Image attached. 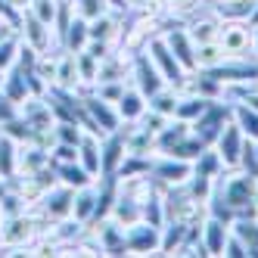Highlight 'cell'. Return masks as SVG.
<instances>
[{"label":"cell","instance_id":"obj_1","mask_svg":"<svg viewBox=\"0 0 258 258\" xmlns=\"http://www.w3.org/2000/svg\"><path fill=\"white\" fill-rule=\"evenodd\" d=\"M215 41L224 47L227 59L249 56L252 53V25H249V19H221V28H218Z\"/></svg>","mask_w":258,"mask_h":258},{"label":"cell","instance_id":"obj_2","mask_svg":"<svg viewBox=\"0 0 258 258\" xmlns=\"http://www.w3.org/2000/svg\"><path fill=\"white\" fill-rule=\"evenodd\" d=\"M146 56L153 59V66L159 69L162 81L168 84V87H177V84H180V78L187 75V72H183V66L177 62V56L171 53V47L165 44L162 34H153V38H150V44H146Z\"/></svg>","mask_w":258,"mask_h":258},{"label":"cell","instance_id":"obj_3","mask_svg":"<svg viewBox=\"0 0 258 258\" xmlns=\"http://www.w3.org/2000/svg\"><path fill=\"white\" fill-rule=\"evenodd\" d=\"M243 143H246V134L239 131V124L230 118L224 127H221V134H218V140H215L212 146H215V153L221 156V162H224V168H239Z\"/></svg>","mask_w":258,"mask_h":258},{"label":"cell","instance_id":"obj_4","mask_svg":"<svg viewBox=\"0 0 258 258\" xmlns=\"http://www.w3.org/2000/svg\"><path fill=\"white\" fill-rule=\"evenodd\" d=\"M230 121V106H224V103H209V109L202 112L193 124H190V131L196 134V137H202L209 146L218 140V134H221V127H224Z\"/></svg>","mask_w":258,"mask_h":258},{"label":"cell","instance_id":"obj_5","mask_svg":"<svg viewBox=\"0 0 258 258\" xmlns=\"http://www.w3.org/2000/svg\"><path fill=\"white\" fill-rule=\"evenodd\" d=\"M153 174L162 187H171V190H180L183 183L193 177V162H183V159H174V156H162L159 162H153Z\"/></svg>","mask_w":258,"mask_h":258},{"label":"cell","instance_id":"obj_6","mask_svg":"<svg viewBox=\"0 0 258 258\" xmlns=\"http://www.w3.org/2000/svg\"><path fill=\"white\" fill-rule=\"evenodd\" d=\"M159 230L146 221H137L134 227L124 230V249L127 255H159Z\"/></svg>","mask_w":258,"mask_h":258},{"label":"cell","instance_id":"obj_7","mask_svg":"<svg viewBox=\"0 0 258 258\" xmlns=\"http://www.w3.org/2000/svg\"><path fill=\"white\" fill-rule=\"evenodd\" d=\"M131 78H134V87L140 90V94L150 100L156 90L165 87L162 75H159V69L153 66V59L146 56V53H134V59H131Z\"/></svg>","mask_w":258,"mask_h":258},{"label":"cell","instance_id":"obj_8","mask_svg":"<svg viewBox=\"0 0 258 258\" xmlns=\"http://www.w3.org/2000/svg\"><path fill=\"white\" fill-rule=\"evenodd\" d=\"M124 156H127V146H124V134L118 127V131L106 134L100 140V177H115Z\"/></svg>","mask_w":258,"mask_h":258},{"label":"cell","instance_id":"obj_9","mask_svg":"<svg viewBox=\"0 0 258 258\" xmlns=\"http://www.w3.org/2000/svg\"><path fill=\"white\" fill-rule=\"evenodd\" d=\"M162 38H165V44L171 47V53L177 56V62L183 66V72H196V44H193V38L187 34V28L174 25L168 31H162Z\"/></svg>","mask_w":258,"mask_h":258},{"label":"cell","instance_id":"obj_10","mask_svg":"<svg viewBox=\"0 0 258 258\" xmlns=\"http://www.w3.org/2000/svg\"><path fill=\"white\" fill-rule=\"evenodd\" d=\"M19 34H22V41H25L28 47H34L38 53H50V44H53V28H50L47 22H41L31 10L22 16Z\"/></svg>","mask_w":258,"mask_h":258},{"label":"cell","instance_id":"obj_11","mask_svg":"<svg viewBox=\"0 0 258 258\" xmlns=\"http://www.w3.org/2000/svg\"><path fill=\"white\" fill-rule=\"evenodd\" d=\"M84 109H87V115L100 124L103 134H112V131H118V127H121V115H118L115 103H106V100L97 97V94H87Z\"/></svg>","mask_w":258,"mask_h":258},{"label":"cell","instance_id":"obj_12","mask_svg":"<svg viewBox=\"0 0 258 258\" xmlns=\"http://www.w3.org/2000/svg\"><path fill=\"white\" fill-rule=\"evenodd\" d=\"M227 236H230V224H227V221L212 218V215L202 221V227H199V239H202V246H206V252H209V255H224Z\"/></svg>","mask_w":258,"mask_h":258},{"label":"cell","instance_id":"obj_13","mask_svg":"<svg viewBox=\"0 0 258 258\" xmlns=\"http://www.w3.org/2000/svg\"><path fill=\"white\" fill-rule=\"evenodd\" d=\"M115 109H118L121 121H124V124H131V121H140V115L146 112V109H150V103H146V97L140 94L134 84H124V94L118 97Z\"/></svg>","mask_w":258,"mask_h":258},{"label":"cell","instance_id":"obj_14","mask_svg":"<svg viewBox=\"0 0 258 258\" xmlns=\"http://www.w3.org/2000/svg\"><path fill=\"white\" fill-rule=\"evenodd\" d=\"M109 218L115 221L118 227H134L137 221H143V202H137V199H131V196H121L118 193V199L112 202V209H109Z\"/></svg>","mask_w":258,"mask_h":258},{"label":"cell","instance_id":"obj_15","mask_svg":"<svg viewBox=\"0 0 258 258\" xmlns=\"http://www.w3.org/2000/svg\"><path fill=\"white\" fill-rule=\"evenodd\" d=\"M187 233H190V224L168 218L162 224V230H159V255H174L180 249V243L187 239Z\"/></svg>","mask_w":258,"mask_h":258},{"label":"cell","instance_id":"obj_16","mask_svg":"<svg viewBox=\"0 0 258 258\" xmlns=\"http://www.w3.org/2000/svg\"><path fill=\"white\" fill-rule=\"evenodd\" d=\"M87 34H90V41L118 44V38H121V22H118V16L103 13V16H97V19H90V22H87Z\"/></svg>","mask_w":258,"mask_h":258},{"label":"cell","instance_id":"obj_17","mask_svg":"<svg viewBox=\"0 0 258 258\" xmlns=\"http://www.w3.org/2000/svg\"><path fill=\"white\" fill-rule=\"evenodd\" d=\"M53 87L59 90H81V78H78V62H75V53L62 50L59 59H56V81H53Z\"/></svg>","mask_w":258,"mask_h":258},{"label":"cell","instance_id":"obj_18","mask_svg":"<svg viewBox=\"0 0 258 258\" xmlns=\"http://www.w3.org/2000/svg\"><path fill=\"white\" fill-rule=\"evenodd\" d=\"M218 28H221V16L215 10H209L206 16H196V19L187 25V34L193 38V44H206L218 38Z\"/></svg>","mask_w":258,"mask_h":258},{"label":"cell","instance_id":"obj_19","mask_svg":"<svg viewBox=\"0 0 258 258\" xmlns=\"http://www.w3.org/2000/svg\"><path fill=\"white\" fill-rule=\"evenodd\" d=\"M94 215H97V183H87V187L75 190V199H72V218H78L81 224H87Z\"/></svg>","mask_w":258,"mask_h":258},{"label":"cell","instance_id":"obj_20","mask_svg":"<svg viewBox=\"0 0 258 258\" xmlns=\"http://www.w3.org/2000/svg\"><path fill=\"white\" fill-rule=\"evenodd\" d=\"M187 134H190V121H183V118H174V115H171V118H168V124H165L162 131L156 134V153H162V156H165L174 143H180Z\"/></svg>","mask_w":258,"mask_h":258},{"label":"cell","instance_id":"obj_21","mask_svg":"<svg viewBox=\"0 0 258 258\" xmlns=\"http://www.w3.org/2000/svg\"><path fill=\"white\" fill-rule=\"evenodd\" d=\"M100 140L103 137H97V134H84L81 143H78V165L87 174H94V177L100 174Z\"/></svg>","mask_w":258,"mask_h":258},{"label":"cell","instance_id":"obj_22","mask_svg":"<svg viewBox=\"0 0 258 258\" xmlns=\"http://www.w3.org/2000/svg\"><path fill=\"white\" fill-rule=\"evenodd\" d=\"M19 171V143L10 134H0V177L13 180Z\"/></svg>","mask_w":258,"mask_h":258},{"label":"cell","instance_id":"obj_23","mask_svg":"<svg viewBox=\"0 0 258 258\" xmlns=\"http://www.w3.org/2000/svg\"><path fill=\"white\" fill-rule=\"evenodd\" d=\"M224 59H227V53H224V47H221L218 41L196 44V72H212V69H218Z\"/></svg>","mask_w":258,"mask_h":258},{"label":"cell","instance_id":"obj_24","mask_svg":"<svg viewBox=\"0 0 258 258\" xmlns=\"http://www.w3.org/2000/svg\"><path fill=\"white\" fill-rule=\"evenodd\" d=\"M230 118L239 124V131L249 140H258V109H252L246 103H230Z\"/></svg>","mask_w":258,"mask_h":258},{"label":"cell","instance_id":"obj_25","mask_svg":"<svg viewBox=\"0 0 258 258\" xmlns=\"http://www.w3.org/2000/svg\"><path fill=\"white\" fill-rule=\"evenodd\" d=\"M206 150H209V143L190 131V134L183 137L180 143H174V146H171V150L165 153V156H174V159H183V162H196V159H199L202 153H206Z\"/></svg>","mask_w":258,"mask_h":258},{"label":"cell","instance_id":"obj_26","mask_svg":"<svg viewBox=\"0 0 258 258\" xmlns=\"http://www.w3.org/2000/svg\"><path fill=\"white\" fill-rule=\"evenodd\" d=\"M87 41H90V34H87V19H81V16L75 13V19H72V25H69L66 34H62V50L78 53V50L87 47Z\"/></svg>","mask_w":258,"mask_h":258},{"label":"cell","instance_id":"obj_27","mask_svg":"<svg viewBox=\"0 0 258 258\" xmlns=\"http://www.w3.org/2000/svg\"><path fill=\"white\" fill-rule=\"evenodd\" d=\"M56 177L59 183H66V187L78 190V187H87V183H97L94 174H87L78 162H66V165H56Z\"/></svg>","mask_w":258,"mask_h":258},{"label":"cell","instance_id":"obj_28","mask_svg":"<svg viewBox=\"0 0 258 258\" xmlns=\"http://www.w3.org/2000/svg\"><path fill=\"white\" fill-rule=\"evenodd\" d=\"M258 0H215L212 10L221 16V19H249Z\"/></svg>","mask_w":258,"mask_h":258},{"label":"cell","instance_id":"obj_29","mask_svg":"<svg viewBox=\"0 0 258 258\" xmlns=\"http://www.w3.org/2000/svg\"><path fill=\"white\" fill-rule=\"evenodd\" d=\"M209 103H215V100H206V97H199V94H193V97H180V100H177V109H174V118H183V121L193 124V121L209 109Z\"/></svg>","mask_w":258,"mask_h":258},{"label":"cell","instance_id":"obj_30","mask_svg":"<svg viewBox=\"0 0 258 258\" xmlns=\"http://www.w3.org/2000/svg\"><path fill=\"white\" fill-rule=\"evenodd\" d=\"M137 174H153V159L150 156H134L127 153L118 165V174L115 177H137Z\"/></svg>","mask_w":258,"mask_h":258},{"label":"cell","instance_id":"obj_31","mask_svg":"<svg viewBox=\"0 0 258 258\" xmlns=\"http://www.w3.org/2000/svg\"><path fill=\"white\" fill-rule=\"evenodd\" d=\"M75 62H78L81 87H94V84H97V75H100V59H94L87 50H78V53H75Z\"/></svg>","mask_w":258,"mask_h":258},{"label":"cell","instance_id":"obj_32","mask_svg":"<svg viewBox=\"0 0 258 258\" xmlns=\"http://www.w3.org/2000/svg\"><path fill=\"white\" fill-rule=\"evenodd\" d=\"M177 100H180V94L174 87H168L165 84L162 90H156V94L150 97V109H156V112H162V115H174V109H177Z\"/></svg>","mask_w":258,"mask_h":258},{"label":"cell","instance_id":"obj_33","mask_svg":"<svg viewBox=\"0 0 258 258\" xmlns=\"http://www.w3.org/2000/svg\"><path fill=\"white\" fill-rule=\"evenodd\" d=\"M28 212V202L22 199V193H4L0 196V221L4 218H19V215H25Z\"/></svg>","mask_w":258,"mask_h":258},{"label":"cell","instance_id":"obj_34","mask_svg":"<svg viewBox=\"0 0 258 258\" xmlns=\"http://www.w3.org/2000/svg\"><path fill=\"white\" fill-rule=\"evenodd\" d=\"M143 221L146 224H153V227H162L165 221H168V215H165V202L159 196H150L143 202Z\"/></svg>","mask_w":258,"mask_h":258},{"label":"cell","instance_id":"obj_35","mask_svg":"<svg viewBox=\"0 0 258 258\" xmlns=\"http://www.w3.org/2000/svg\"><path fill=\"white\" fill-rule=\"evenodd\" d=\"M16 56H19V41L7 34L4 41H0V72H10L16 66Z\"/></svg>","mask_w":258,"mask_h":258},{"label":"cell","instance_id":"obj_36","mask_svg":"<svg viewBox=\"0 0 258 258\" xmlns=\"http://www.w3.org/2000/svg\"><path fill=\"white\" fill-rule=\"evenodd\" d=\"M75 13L81 19H97V16L109 13V0H75Z\"/></svg>","mask_w":258,"mask_h":258},{"label":"cell","instance_id":"obj_37","mask_svg":"<svg viewBox=\"0 0 258 258\" xmlns=\"http://www.w3.org/2000/svg\"><path fill=\"white\" fill-rule=\"evenodd\" d=\"M56 7H59V0H31V13L38 16L41 22H47L53 28V22H56Z\"/></svg>","mask_w":258,"mask_h":258},{"label":"cell","instance_id":"obj_38","mask_svg":"<svg viewBox=\"0 0 258 258\" xmlns=\"http://www.w3.org/2000/svg\"><path fill=\"white\" fill-rule=\"evenodd\" d=\"M199 7H202V0H165V13L177 16V19H187V16H193Z\"/></svg>","mask_w":258,"mask_h":258},{"label":"cell","instance_id":"obj_39","mask_svg":"<svg viewBox=\"0 0 258 258\" xmlns=\"http://www.w3.org/2000/svg\"><path fill=\"white\" fill-rule=\"evenodd\" d=\"M97 87V97H103L106 103H118V97L124 94V81H100Z\"/></svg>","mask_w":258,"mask_h":258},{"label":"cell","instance_id":"obj_40","mask_svg":"<svg viewBox=\"0 0 258 258\" xmlns=\"http://www.w3.org/2000/svg\"><path fill=\"white\" fill-rule=\"evenodd\" d=\"M224 255H230V258H243V255H249V249H246V243L239 236H233V230H230V236H227V246H224Z\"/></svg>","mask_w":258,"mask_h":258},{"label":"cell","instance_id":"obj_41","mask_svg":"<svg viewBox=\"0 0 258 258\" xmlns=\"http://www.w3.org/2000/svg\"><path fill=\"white\" fill-rule=\"evenodd\" d=\"M94 59H103L109 50H112V44H106V41H87V47H84Z\"/></svg>","mask_w":258,"mask_h":258},{"label":"cell","instance_id":"obj_42","mask_svg":"<svg viewBox=\"0 0 258 258\" xmlns=\"http://www.w3.org/2000/svg\"><path fill=\"white\" fill-rule=\"evenodd\" d=\"M16 115H19V109H16L4 94H0V124H4V121H10V118H16Z\"/></svg>","mask_w":258,"mask_h":258},{"label":"cell","instance_id":"obj_43","mask_svg":"<svg viewBox=\"0 0 258 258\" xmlns=\"http://www.w3.org/2000/svg\"><path fill=\"white\" fill-rule=\"evenodd\" d=\"M10 7H16V10H28L31 7V0H7Z\"/></svg>","mask_w":258,"mask_h":258},{"label":"cell","instance_id":"obj_44","mask_svg":"<svg viewBox=\"0 0 258 258\" xmlns=\"http://www.w3.org/2000/svg\"><path fill=\"white\" fill-rule=\"evenodd\" d=\"M252 53H255V59H258V25H252Z\"/></svg>","mask_w":258,"mask_h":258},{"label":"cell","instance_id":"obj_45","mask_svg":"<svg viewBox=\"0 0 258 258\" xmlns=\"http://www.w3.org/2000/svg\"><path fill=\"white\" fill-rule=\"evenodd\" d=\"M249 25H258V4H255V10H252V16H249Z\"/></svg>","mask_w":258,"mask_h":258},{"label":"cell","instance_id":"obj_46","mask_svg":"<svg viewBox=\"0 0 258 258\" xmlns=\"http://www.w3.org/2000/svg\"><path fill=\"white\" fill-rule=\"evenodd\" d=\"M124 4H127V10H137V7L143 4V0H124Z\"/></svg>","mask_w":258,"mask_h":258},{"label":"cell","instance_id":"obj_47","mask_svg":"<svg viewBox=\"0 0 258 258\" xmlns=\"http://www.w3.org/2000/svg\"><path fill=\"white\" fill-rule=\"evenodd\" d=\"M252 153H255V162H258V140H252Z\"/></svg>","mask_w":258,"mask_h":258},{"label":"cell","instance_id":"obj_48","mask_svg":"<svg viewBox=\"0 0 258 258\" xmlns=\"http://www.w3.org/2000/svg\"><path fill=\"white\" fill-rule=\"evenodd\" d=\"M4 78H7V72H0V90H4Z\"/></svg>","mask_w":258,"mask_h":258}]
</instances>
